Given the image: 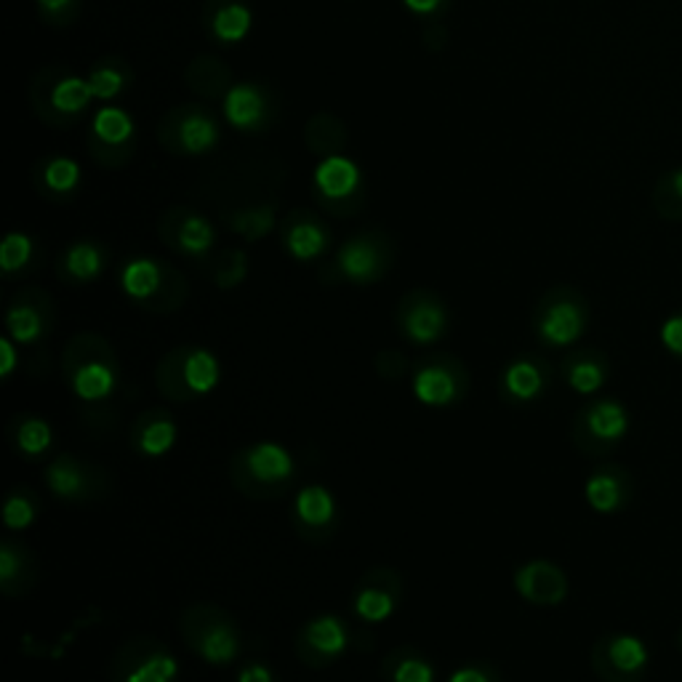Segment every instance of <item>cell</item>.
I'll use <instances>...</instances> for the list:
<instances>
[{
    "label": "cell",
    "instance_id": "5b68a950",
    "mask_svg": "<svg viewBox=\"0 0 682 682\" xmlns=\"http://www.w3.org/2000/svg\"><path fill=\"white\" fill-rule=\"evenodd\" d=\"M160 235L166 243H173L190 256L208 254L214 246V227L186 208H171L160 219Z\"/></svg>",
    "mask_w": 682,
    "mask_h": 682
},
{
    "label": "cell",
    "instance_id": "7bdbcfd3",
    "mask_svg": "<svg viewBox=\"0 0 682 682\" xmlns=\"http://www.w3.org/2000/svg\"><path fill=\"white\" fill-rule=\"evenodd\" d=\"M433 667L419 658H406L403 664H398V669L393 672L395 682H433Z\"/></svg>",
    "mask_w": 682,
    "mask_h": 682
},
{
    "label": "cell",
    "instance_id": "f35d334b",
    "mask_svg": "<svg viewBox=\"0 0 682 682\" xmlns=\"http://www.w3.org/2000/svg\"><path fill=\"white\" fill-rule=\"evenodd\" d=\"M89 155L93 157V160L99 163V166H104V168H120V166H126L128 160H131V155H133V142H126V144H107V142H102V139L91 137V133H89Z\"/></svg>",
    "mask_w": 682,
    "mask_h": 682
},
{
    "label": "cell",
    "instance_id": "681fc988",
    "mask_svg": "<svg viewBox=\"0 0 682 682\" xmlns=\"http://www.w3.org/2000/svg\"><path fill=\"white\" fill-rule=\"evenodd\" d=\"M442 0H406V5L416 14H433L435 9H440Z\"/></svg>",
    "mask_w": 682,
    "mask_h": 682
},
{
    "label": "cell",
    "instance_id": "f907efd6",
    "mask_svg": "<svg viewBox=\"0 0 682 682\" xmlns=\"http://www.w3.org/2000/svg\"><path fill=\"white\" fill-rule=\"evenodd\" d=\"M451 682H488V678L480 669H459V672H453Z\"/></svg>",
    "mask_w": 682,
    "mask_h": 682
},
{
    "label": "cell",
    "instance_id": "d4e9b609",
    "mask_svg": "<svg viewBox=\"0 0 682 682\" xmlns=\"http://www.w3.org/2000/svg\"><path fill=\"white\" fill-rule=\"evenodd\" d=\"M504 387L515 400H533L544 389V373L530 360H517L504 373Z\"/></svg>",
    "mask_w": 682,
    "mask_h": 682
},
{
    "label": "cell",
    "instance_id": "7a4b0ae2",
    "mask_svg": "<svg viewBox=\"0 0 682 682\" xmlns=\"http://www.w3.org/2000/svg\"><path fill=\"white\" fill-rule=\"evenodd\" d=\"M587 305L574 288H555L539 307L536 329L552 347H568L584 334Z\"/></svg>",
    "mask_w": 682,
    "mask_h": 682
},
{
    "label": "cell",
    "instance_id": "60d3db41",
    "mask_svg": "<svg viewBox=\"0 0 682 682\" xmlns=\"http://www.w3.org/2000/svg\"><path fill=\"white\" fill-rule=\"evenodd\" d=\"M3 520H5V526L14 528V530L27 528L35 520L33 501H27L25 497H11L9 501H5Z\"/></svg>",
    "mask_w": 682,
    "mask_h": 682
},
{
    "label": "cell",
    "instance_id": "7dc6e473",
    "mask_svg": "<svg viewBox=\"0 0 682 682\" xmlns=\"http://www.w3.org/2000/svg\"><path fill=\"white\" fill-rule=\"evenodd\" d=\"M0 360H3V365H0V376H11V371H14V365H16V352H14V344H11L9 339L0 342Z\"/></svg>",
    "mask_w": 682,
    "mask_h": 682
},
{
    "label": "cell",
    "instance_id": "6da1fadb",
    "mask_svg": "<svg viewBox=\"0 0 682 682\" xmlns=\"http://www.w3.org/2000/svg\"><path fill=\"white\" fill-rule=\"evenodd\" d=\"M157 139L168 153L203 155L217 144L219 126L203 107H173L163 115Z\"/></svg>",
    "mask_w": 682,
    "mask_h": 682
},
{
    "label": "cell",
    "instance_id": "d6986e66",
    "mask_svg": "<svg viewBox=\"0 0 682 682\" xmlns=\"http://www.w3.org/2000/svg\"><path fill=\"white\" fill-rule=\"evenodd\" d=\"M565 376H568V384L576 393L592 395L597 393L605 384V378H608V363H605V358H600L597 352H581L568 360Z\"/></svg>",
    "mask_w": 682,
    "mask_h": 682
},
{
    "label": "cell",
    "instance_id": "ac0fdd59",
    "mask_svg": "<svg viewBox=\"0 0 682 682\" xmlns=\"http://www.w3.org/2000/svg\"><path fill=\"white\" fill-rule=\"evenodd\" d=\"M35 184L43 195H69L80 182V168L78 163L69 160V157H49V160L40 163L33 173Z\"/></svg>",
    "mask_w": 682,
    "mask_h": 682
},
{
    "label": "cell",
    "instance_id": "603a6c76",
    "mask_svg": "<svg viewBox=\"0 0 682 682\" xmlns=\"http://www.w3.org/2000/svg\"><path fill=\"white\" fill-rule=\"evenodd\" d=\"M305 640L323 656H339L347 648V629L334 616H320L307 623Z\"/></svg>",
    "mask_w": 682,
    "mask_h": 682
},
{
    "label": "cell",
    "instance_id": "d6a6232c",
    "mask_svg": "<svg viewBox=\"0 0 682 682\" xmlns=\"http://www.w3.org/2000/svg\"><path fill=\"white\" fill-rule=\"evenodd\" d=\"M46 480H49L51 491L62 499L78 497L80 488H83V475H80L73 466V462H67V459H60V462L51 464Z\"/></svg>",
    "mask_w": 682,
    "mask_h": 682
},
{
    "label": "cell",
    "instance_id": "277c9868",
    "mask_svg": "<svg viewBox=\"0 0 682 682\" xmlns=\"http://www.w3.org/2000/svg\"><path fill=\"white\" fill-rule=\"evenodd\" d=\"M629 413L616 400H597L576 422V442L590 453H608L627 435Z\"/></svg>",
    "mask_w": 682,
    "mask_h": 682
},
{
    "label": "cell",
    "instance_id": "4fadbf2b",
    "mask_svg": "<svg viewBox=\"0 0 682 682\" xmlns=\"http://www.w3.org/2000/svg\"><path fill=\"white\" fill-rule=\"evenodd\" d=\"M314 184H318V195L323 197H352L355 192H360V171L347 157H325L314 171Z\"/></svg>",
    "mask_w": 682,
    "mask_h": 682
},
{
    "label": "cell",
    "instance_id": "30bf717a",
    "mask_svg": "<svg viewBox=\"0 0 682 682\" xmlns=\"http://www.w3.org/2000/svg\"><path fill=\"white\" fill-rule=\"evenodd\" d=\"M184 80L192 93L203 99L227 96L232 89V69L227 67L224 60L211 54L195 56L184 69Z\"/></svg>",
    "mask_w": 682,
    "mask_h": 682
},
{
    "label": "cell",
    "instance_id": "b9f144b4",
    "mask_svg": "<svg viewBox=\"0 0 682 682\" xmlns=\"http://www.w3.org/2000/svg\"><path fill=\"white\" fill-rule=\"evenodd\" d=\"M78 0H38L40 14L51 25H67L75 14H78Z\"/></svg>",
    "mask_w": 682,
    "mask_h": 682
},
{
    "label": "cell",
    "instance_id": "e575fe53",
    "mask_svg": "<svg viewBox=\"0 0 682 682\" xmlns=\"http://www.w3.org/2000/svg\"><path fill=\"white\" fill-rule=\"evenodd\" d=\"M355 610H358L360 619L378 623L393 616L395 600L384 590H363L358 594V600H355Z\"/></svg>",
    "mask_w": 682,
    "mask_h": 682
},
{
    "label": "cell",
    "instance_id": "1f68e13d",
    "mask_svg": "<svg viewBox=\"0 0 682 682\" xmlns=\"http://www.w3.org/2000/svg\"><path fill=\"white\" fill-rule=\"evenodd\" d=\"M173 440H177V427L168 419H155L147 427L139 433V451L147 453V456H163L166 451H171Z\"/></svg>",
    "mask_w": 682,
    "mask_h": 682
},
{
    "label": "cell",
    "instance_id": "f6af8a7d",
    "mask_svg": "<svg viewBox=\"0 0 682 682\" xmlns=\"http://www.w3.org/2000/svg\"><path fill=\"white\" fill-rule=\"evenodd\" d=\"M16 570H20V559H16L14 550H11V546L5 544L3 552H0V579H3L5 584H9V581L14 579Z\"/></svg>",
    "mask_w": 682,
    "mask_h": 682
},
{
    "label": "cell",
    "instance_id": "4dcf8cb0",
    "mask_svg": "<svg viewBox=\"0 0 682 682\" xmlns=\"http://www.w3.org/2000/svg\"><path fill=\"white\" fill-rule=\"evenodd\" d=\"M5 325L11 331V339L20 344H30L43 334V320L40 312L30 305H14L5 314Z\"/></svg>",
    "mask_w": 682,
    "mask_h": 682
},
{
    "label": "cell",
    "instance_id": "cb8c5ba5",
    "mask_svg": "<svg viewBox=\"0 0 682 682\" xmlns=\"http://www.w3.org/2000/svg\"><path fill=\"white\" fill-rule=\"evenodd\" d=\"M184 384L195 395H208L219 382V360L206 349H192L184 360Z\"/></svg>",
    "mask_w": 682,
    "mask_h": 682
},
{
    "label": "cell",
    "instance_id": "f1b7e54d",
    "mask_svg": "<svg viewBox=\"0 0 682 682\" xmlns=\"http://www.w3.org/2000/svg\"><path fill=\"white\" fill-rule=\"evenodd\" d=\"M91 137L102 139L107 144H126L133 137V124L131 118L120 107H104L99 110V115L93 118Z\"/></svg>",
    "mask_w": 682,
    "mask_h": 682
},
{
    "label": "cell",
    "instance_id": "ffe728a7",
    "mask_svg": "<svg viewBox=\"0 0 682 682\" xmlns=\"http://www.w3.org/2000/svg\"><path fill=\"white\" fill-rule=\"evenodd\" d=\"M413 395L424 406H448L456 398V382L446 369L429 365L413 376Z\"/></svg>",
    "mask_w": 682,
    "mask_h": 682
},
{
    "label": "cell",
    "instance_id": "c3c4849f",
    "mask_svg": "<svg viewBox=\"0 0 682 682\" xmlns=\"http://www.w3.org/2000/svg\"><path fill=\"white\" fill-rule=\"evenodd\" d=\"M237 682H272V674H270V669L261 667V664H254V667L243 669Z\"/></svg>",
    "mask_w": 682,
    "mask_h": 682
},
{
    "label": "cell",
    "instance_id": "9c48e42d",
    "mask_svg": "<svg viewBox=\"0 0 682 682\" xmlns=\"http://www.w3.org/2000/svg\"><path fill=\"white\" fill-rule=\"evenodd\" d=\"M587 501H590L592 510L597 512H616L621 506L629 504V497H632V482H629V475L619 466H608V469H600L587 480Z\"/></svg>",
    "mask_w": 682,
    "mask_h": 682
},
{
    "label": "cell",
    "instance_id": "ee69618b",
    "mask_svg": "<svg viewBox=\"0 0 682 682\" xmlns=\"http://www.w3.org/2000/svg\"><path fill=\"white\" fill-rule=\"evenodd\" d=\"M661 342H664V347L669 349V352L682 358V310L678 314H672V318L664 323Z\"/></svg>",
    "mask_w": 682,
    "mask_h": 682
},
{
    "label": "cell",
    "instance_id": "44dd1931",
    "mask_svg": "<svg viewBox=\"0 0 682 682\" xmlns=\"http://www.w3.org/2000/svg\"><path fill=\"white\" fill-rule=\"evenodd\" d=\"M131 86V67L124 60H104L89 73V89L93 99H113Z\"/></svg>",
    "mask_w": 682,
    "mask_h": 682
},
{
    "label": "cell",
    "instance_id": "ab89813d",
    "mask_svg": "<svg viewBox=\"0 0 682 682\" xmlns=\"http://www.w3.org/2000/svg\"><path fill=\"white\" fill-rule=\"evenodd\" d=\"M243 275H246V256L241 250H227L217 265V283L221 288H230L241 283Z\"/></svg>",
    "mask_w": 682,
    "mask_h": 682
},
{
    "label": "cell",
    "instance_id": "4316f807",
    "mask_svg": "<svg viewBox=\"0 0 682 682\" xmlns=\"http://www.w3.org/2000/svg\"><path fill=\"white\" fill-rule=\"evenodd\" d=\"M275 224V203H261V206H246L237 208L230 217L232 230L241 232L248 241H256V237H265L267 232Z\"/></svg>",
    "mask_w": 682,
    "mask_h": 682
},
{
    "label": "cell",
    "instance_id": "8d00e7d4",
    "mask_svg": "<svg viewBox=\"0 0 682 682\" xmlns=\"http://www.w3.org/2000/svg\"><path fill=\"white\" fill-rule=\"evenodd\" d=\"M177 669H179L177 661H173L171 656L157 653V656L147 658L142 667L133 669L126 682H171L173 678H177Z\"/></svg>",
    "mask_w": 682,
    "mask_h": 682
},
{
    "label": "cell",
    "instance_id": "83f0119b",
    "mask_svg": "<svg viewBox=\"0 0 682 682\" xmlns=\"http://www.w3.org/2000/svg\"><path fill=\"white\" fill-rule=\"evenodd\" d=\"M104 267V254L102 248L93 246V243H75V246H69L67 254H64V270H67V275L73 280H80V283H86V280H93L102 272Z\"/></svg>",
    "mask_w": 682,
    "mask_h": 682
},
{
    "label": "cell",
    "instance_id": "3957f363",
    "mask_svg": "<svg viewBox=\"0 0 682 682\" xmlns=\"http://www.w3.org/2000/svg\"><path fill=\"white\" fill-rule=\"evenodd\" d=\"M592 664L605 682H640L648 667V651L643 640L629 634L605 638L594 645Z\"/></svg>",
    "mask_w": 682,
    "mask_h": 682
},
{
    "label": "cell",
    "instance_id": "836d02e7",
    "mask_svg": "<svg viewBox=\"0 0 682 682\" xmlns=\"http://www.w3.org/2000/svg\"><path fill=\"white\" fill-rule=\"evenodd\" d=\"M651 201L661 219L682 221V195L678 192V186L672 184V177H669V173H664V177L656 182V186H653Z\"/></svg>",
    "mask_w": 682,
    "mask_h": 682
},
{
    "label": "cell",
    "instance_id": "2e32d148",
    "mask_svg": "<svg viewBox=\"0 0 682 682\" xmlns=\"http://www.w3.org/2000/svg\"><path fill=\"white\" fill-rule=\"evenodd\" d=\"M214 16H208L214 38L221 43H237L250 30V11L237 0H211Z\"/></svg>",
    "mask_w": 682,
    "mask_h": 682
},
{
    "label": "cell",
    "instance_id": "9a60e30c",
    "mask_svg": "<svg viewBox=\"0 0 682 682\" xmlns=\"http://www.w3.org/2000/svg\"><path fill=\"white\" fill-rule=\"evenodd\" d=\"M246 462L250 475L259 477L261 482H283L294 475V459L275 442H259L256 448H250Z\"/></svg>",
    "mask_w": 682,
    "mask_h": 682
},
{
    "label": "cell",
    "instance_id": "f5cc1de1",
    "mask_svg": "<svg viewBox=\"0 0 682 682\" xmlns=\"http://www.w3.org/2000/svg\"><path fill=\"white\" fill-rule=\"evenodd\" d=\"M674 643H678V651L682 653V629L678 632V638H674Z\"/></svg>",
    "mask_w": 682,
    "mask_h": 682
},
{
    "label": "cell",
    "instance_id": "ba28073f",
    "mask_svg": "<svg viewBox=\"0 0 682 682\" xmlns=\"http://www.w3.org/2000/svg\"><path fill=\"white\" fill-rule=\"evenodd\" d=\"M339 270L352 283H371V280H376L384 270L382 243L373 241L369 235L347 241L339 250Z\"/></svg>",
    "mask_w": 682,
    "mask_h": 682
},
{
    "label": "cell",
    "instance_id": "7402d4cb",
    "mask_svg": "<svg viewBox=\"0 0 682 682\" xmlns=\"http://www.w3.org/2000/svg\"><path fill=\"white\" fill-rule=\"evenodd\" d=\"M73 389L80 400H102L113 395L115 373L104 363H86L73 373Z\"/></svg>",
    "mask_w": 682,
    "mask_h": 682
},
{
    "label": "cell",
    "instance_id": "52a82bcc",
    "mask_svg": "<svg viewBox=\"0 0 682 682\" xmlns=\"http://www.w3.org/2000/svg\"><path fill=\"white\" fill-rule=\"evenodd\" d=\"M283 241L294 259L310 261L329 246V232L312 214L296 211L283 221Z\"/></svg>",
    "mask_w": 682,
    "mask_h": 682
},
{
    "label": "cell",
    "instance_id": "d590c367",
    "mask_svg": "<svg viewBox=\"0 0 682 682\" xmlns=\"http://www.w3.org/2000/svg\"><path fill=\"white\" fill-rule=\"evenodd\" d=\"M33 256V243L30 237L22 235V232H11L5 235L3 246H0V267L3 272H16L30 261Z\"/></svg>",
    "mask_w": 682,
    "mask_h": 682
},
{
    "label": "cell",
    "instance_id": "8992f818",
    "mask_svg": "<svg viewBox=\"0 0 682 682\" xmlns=\"http://www.w3.org/2000/svg\"><path fill=\"white\" fill-rule=\"evenodd\" d=\"M515 587L520 597L533 605H557L568 594V579L557 565L546 563V559H533V563L523 565L515 574Z\"/></svg>",
    "mask_w": 682,
    "mask_h": 682
},
{
    "label": "cell",
    "instance_id": "e0dca14e",
    "mask_svg": "<svg viewBox=\"0 0 682 682\" xmlns=\"http://www.w3.org/2000/svg\"><path fill=\"white\" fill-rule=\"evenodd\" d=\"M171 278V272L163 270L153 259H133L124 270V291L131 299L147 301L163 294V285Z\"/></svg>",
    "mask_w": 682,
    "mask_h": 682
},
{
    "label": "cell",
    "instance_id": "74e56055",
    "mask_svg": "<svg viewBox=\"0 0 682 682\" xmlns=\"http://www.w3.org/2000/svg\"><path fill=\"white\" fill-rule=\"evenodd\" d=\"M16 442H20V448L27 456H40L51 446V427L43 419H27L20 427Z\"/></svg>",
    "mask_w": 682,
    "mask_h": 682
},
{
    "label": "cell",
    "instance_id": "816d5d0a",
    "mask_svg": "<svg viewBox=\"0 0 682 682\" xmlns=\"http://www.w3.org/2000/svg\"><path fill=\"white\" fill-rule=\"evenodd\" d=\"M669 177H672V184L678 186V192L682 195V168H678V171H669Z\"/></svg>",
    "mask_w": 682,
    "mask_h": 682
},
{
    "label": "cell",
    "instance_id": "f546056e",
    "mask_svg": "<svg viewBox=\"0 0 682 682\" xmlns=\"http://www.w3.org/2000/svg\"><path fill=\"white\" fill-rule=\"evenodd\" d=\"M197 648H201L197 653H201L208 664H230L232 658L237 656L241 643H237V634L232 632V627H224V623H221V627H211L203 634Z\"/></svg>",
    "mask_w": 682,
    "mask_h": 682
},
{
    "label": "cell",
    "instance_id": "5bb4252c",
    "mask_svg": "<svg viewBox=\"0 0 682 682\" xmlns=\"http://www.w3.org/2000/svg\"><path fill=\"white\" fill-rule=\"evenodd\" d=\"M347 126L331 113H314L305 126L307 150L320 157H334L347 147Z\"/></svg>",
    "mask_w": 682,
    "mask_h": 682
},
{
    "label": "cell",
    "instance_id": "484cf974",
    "mask_svg": "<svg viewBox=\"0 0 682 682\" xmlns=\"http://www.w3.org/2000/svg\"><path fill=\"white\" fill-rule=\"evenodd\" d=\"M296 515H299V520L307 523V526H329L336 515L334 497L320 486L305 488V491L299 493V499H296Z\"/></svg>",
    "mask_w": 682,
    "mask_h": 682
},
{
    "label": "cell",
    "instance_id": "bcb514c9",
    "mask_svg": "<svg viewBox=\"0 0 682 682\" xmlns=\"http://www.w3.org/2000/svg\"><path fill=\"white\" fill-rule=\"evenodd\" d=\"M446 43H448V30L440 25V22H435V25H429L427 30H424V46H427V49L440 51Z\"/></svg>",
    "mask_w": 682,
    "mask_h": 682
},
{
    "label": "cell",
    "instance_id": "8fae6325",
    "mask_svg": "<svg viewBox=\"0 0 682 682\" xmlns=\"http://www.w3.org/2000/svg\"><path fill=\"white\" fill-rule=\"evenodd\" d=\"M446 310H442L440 301H435L433 296H413V301L408 305L403 329L408 339L416 344H433L442 336L446 331Z\"/></svg>",
    "mask_w": 682,
    "mask_h": 682
},
{
    "label": "cell",
    "instance_id": "7c38bea8",
    "mask_svg": "<svg viewBox=\"0 0 682 682\" xmlns=\"http://www.w3.org/2000/svg\"><path fill=\"white\" fill-rule=\"evenodd\" d=\"M224 113L232 126H237L241 131H254L267 118L265 93L256 89L254 83L232 86L230 93L224 96Z\"/></svg>",
    "mask_w": 682,
    "mask_h": 682
}]
</instances>
